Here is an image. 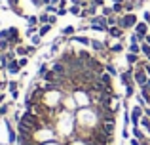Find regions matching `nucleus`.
Here are the masks:
<instances>
[{
    "mask_svg": "<svg viewBox=\"0 0 150 145\" xmlns=\"http://www.w3.org/2000/svg\"><path fill=\"white\" fill-rule=\"evenodd\" d=\"M103 15H105V17H108V15H112L114 14V10H112V8H103Z\"/></svg>",
    "mask_w": 150,
    "mask_h": 145,
    "instance_id": "2f4dec72",
    "label": "nucleus"
},
{
    "mask_svg": "<svg viewBox=\"0 0 150 145\" xmlns=\"http://www.w3.org/2000/svg\"><path fill=\"white\" fill-rule=\"evenodd\" d=\"M17 2H19V0H8V4H10L11 10H13V8H17Z\"/></svg>",
    "mask_w": 150,
    "mask_h": 145,
    "instance_id": "ea45409f",
    "label": "nucleus"
},
{
    "mask_svg": "<svg viewBox=\"0 0 150 145\" xmlns=\"http://www.w3.org/2000/svg\"><path fill=\"white\" fill-rule=\"evenodd\" d=\"M141 54H144V56H150V44H146V42H143L141 44Z\"/></svg>",
    "mask_w": 150,
    "mask_h": 145,
    "instance_id": "5701e85b",
    "label": "nucleus"
},
{
    "mask_svg": "<svg viewBox=\"0 0 150 145\" xmlns=\"http://www.w3.org/2000/svg\"><path fill=\"white\" fill-rule=\"evenodd\" d=\"M11 97H13V99H17V97H19V92H17V90H15V92H11Z\"/></svg>",
    "mask_w": 150,
    "mask_h": 145,
    "instance_id": "a18cd8bd",
    "label": "nucleus"
},
{
    "mask_svg": "<svg viewBox=\"0 0 150 145\" xmlns=\"http://www.w3.org/2000/svg\"><path fill=\"white\" fill-rule=\"evenodd\" d=\"M8 136H10V143H15V139H19L17 136H15V132L11 130V124L8 122Z\"/></svg>",
    "mask_w": 150,
    "mask_h": 145,
    "instance_id": "2eb2a0df",
    "label": "nucleus"
},
{
    "mask_svg": "<svg viewBox=\"0 0 150 145\" xmlns=\"http://www.w3.org/2000/svg\"><path fill=\"white\" fill-rule=\"evenodd\" d=\"M8 90H10V92H15V90H17V82L10 80V82H8Z\"/></svg>",
    "mask_w": 150,
    "mask_h": 145,
    "instance_id": "7c9ffc66",
    "label": "nucleus"
},
{
    "mask_svg": "<svg viewBox=\"0 0 150 145\" xmlns=\"http://www.w3.org/2000/svg\"><path fill=\"white\" fill-rule=\"evenodd\" d=\"M105 69H106V73H108L110 76H116V74H118V71H116V67H114L112 63H106V65H105Z\"/></svg>",
    "mask_w": 150,
    "mask_h": 145,
    "instance_id": "f3484780",
    "label": "nucleus"
},
{
    "mask_svg": "<svg viewBox=\"0 0 150 145\" xmlns=\"http://www.w3.org/2000/svg\"><path fill=\"white\" fill-rule=\"evenodd\" d=\"M129 52L131 54H141V44H131L129 46Z\"/></svg>",
    "mask_w": 150,
    "mask_h": 145,
    "instance_id": "c756f323",
    "label": "nucleus"
},
{
    "mask_svg": "<svg viewBox=\"0 0 150 145\" xmlns=\"http://www.w3.org/2000/svg\"><path fill=\"white\" fill-rule=\"evenodd\" d=\"M148 25H150V23H148Z\"/></svg>",
    "mask_w": 150,
    "mask_h": 145,
    "instance_id": "6e6d98bb",
    "label": "nucleus"
},
{
    "mask_svg": "<svg viewBox=\"0 0 150 145\" xmlns=\"http://www.w3.org/2000/svg\"><path fill=\"white\" fill-rule=\"evenodd\" d=\"M30 42H33V46H38V44H40V42H42V36H40V34H33V36H30Z\"/></svg>",
    "mask_w": 150,
    "mask_h": 145,
    "instance_id": "b1692460",
    "label": "nucleus"
},
{
    "mask_svg": "<svg viewBox=\"0 0 150 145\" xmlns=\"http://www.w3.org/2000/svg\"><path fill=\"white\" fill-rule=\"evenodd\" d=\"M63 34H65V36H72V34H74V27L72 25L65 27V29H63Z\"/></svg>",
    "mask_w": 150,
    "mask_h": 145,
    "instance_id": "bb28decb",
    "label": "nucleus"
},
{
    "mask_svg": "<svg viewBox=\"0 0 150 145\" xmlns=\"http://www.w3.org/2000/svg\"><path fill=\"white\" fill-rule=\"evenodd\" d=\"M48 19H50V15H48V14H42L40 17H38V21H40L42 25H46V23H48Z\"/></svg>",
    "mask_w": 150,
    "mask_h": 145,
    "instance_id": "473e14b6",
    "label": "nucleus"
},
{
    "mask_svg": "<svg viewBox=\"0 0 150 145\" xmlns=\"http://www.w3.org/2000/svg\"><path fill=\"white\" fill-rule=\"evenodd\" d=\"M106 34L112 36V38H124V29H122L120 25H112V27H108Z\"/></svg>",
    "mask_w": 150,
    "mask_h": 145,
    "instance_id": "423d86ee",
    "label": "nucleus"
},
{
    "mask_svg": "<svg viewBox=\"0 0 150 145\" xmlns=\"http://www.w3.org/2000/svg\"><path fill=\"white\" fill-rule=\"evenodd\" d=\"M51 2H53V4H55V2H61V0H51Z\"/></svg>",
    "mask_w": 150,
    "mask_h": 145,
    "instance_id": "864d4df0",
    "label": "nucleus"
},
{
    "mask_svg": "<svg viewBox=\"0 0 150 145\" xmlns=\"http://www.w3.org/2000/svg\"><path fill=\"white\" fill-rule=\"evenodd\" d=\"M133 94H135V84H131V86H125V96H127V97H131Z\"/></svg>",
    "mask_w": 150,
    "mask_h": 145,
    "instance_id": "cd10ccee",
    "label": "nucleus"
},
{
    "mask_svg": "<svg viewBox=\"0 0 150 145\" xmlns=\"http://www.w3.org/2000/svg\"><path fill=\"white\" fill-rule=\"evenodd\" d=\"M144 40H146V44H150V34H146V36H144Z\"/></svg>",
    "mask_w": 150,
    "mask_h": 145,
    "instance_id": "8fccbe9b",
    "label": "nucleus"
},
{
    "mask_svg": "<svg viewBox=\"0 0 150 145\" xmlns=\"http://www.w3.org/2000/svg\"><path fill=\"white\" fill-rule=\"evenodd\" d=\"M51 27H53V25H50V23H48V25H42L40 29H38V34H40V36H46V34L50 33V29H51Z\"/></svg>",
    "mask_w": 150,
    "mask_h": 145,
    "instance_id": "dca6fc26",
    "label": "nucleus"
},
{
    "mask_svg": "<svg viewBox=\"0 0 150 145\" xmlns=\"http://www.w3.org/2000/svg\"><path fill=\"white\" fill-rule=\"evenodd\" d=\"M108 50L112 54H120L122 50H124V44H122V40H120V44H114V46H108Z\"/></svg>",
    "mask_w": 150,
    "mask_h": 145,
    "instance_id": "4468645a",
    "label": "nucleus"
},
{
    "mask_svg": "<svg viewBox=\"0 0 150 145\" xmlns=\"http://www.w3.org/2000/svg\"><path fill=\"white\" fill-rule=\"evenodd\" d=\"M57 52H59V44H53V48H51V56H55Z\"/></svg>",
    "mask_w": 150,
    "mask_h": 145,
    "instance_id": "37998d69",
    "label": "nucleus"
},
{
    "mask_svg": "<svg viewBox=\"0 0 150 145\" xmlns=\"http://www.w3.org/2000/svg\"><path fill=\"white\" fill-rule=\"evenodd\" d=\"M6 84H8V82H0V90H4V88H6Z\"/></svg>",
    "mask_w": 150,
    "mask_h": 145,
    "instance_id": "de8ad7c7",
    "label": "nucleus"
},
{
    "mask_svg": "<svg viewBox=\"0 0 150 145\" xmlns=\"http://www.w3.org/2000/svg\"><path fill=\"white\" fill-rule=\"evenodd\" d=\"M48 71H50L48 65H46V63H40V67H38V74H40V76H44V74L48 73Z\"/></svg>",
    "mask_w": 150,
    "mask_h": 145,
    "instance_id": "393cba45",
    "label": "nucleus"
},
{
    "mask_svg": "<svg viewBox=\"0 0 150 145\" xmlns=\"http://www.w3.org/2000/svg\"><path fill=\"white\" fill-rule=\"evenodd\" d=\"M8 73H11V74H17L19 71H21V65H19V61L17 59H11L10 63H8V69H6Z\"/></svg>",
    "mask_w": 150,
    "mask_h": 145,
    "instance_id": "1a4fd4ad",
    "label": "nucleus"
},
{
    "mask_svg": "<svg viewBox=\"0 0 150 145\" xmlns=\"http://www.w3.org/2000/svg\"><path fill=\"white\" fill-rule=\"evenodd\" d=\"M19 40H21V38H19V31L15 29V27H10V29H8V42H10V44H19Z\"/></svg>",
    "mask_w": 150,
    "mask_h": 145,
    "instance_id": "0eeeda50",
    "label": "nucleus"
},
{
    "mask_svg": "<svg viewBox=\"0 0 150 145\" xmlns=\"http://www.w3.org/2000/svg\"><path fill=\"white\" fill-rule=\"evenodd\" d=\"M148 88H150V80H148Z\"/></svg>",
    "mask_w": 150,
    "mask_h": 145,
    "instance_id": "5fc2aeb1",
    "label": "nucleus"
},
{
    "mask_svg": "<svg viewBox=\"0 0 150 145\" xmlns=\"http://www.w3.org/2000/svg\"><path fill=\"white\" fill-rule=\"evenodd\" d=\"M144 115H146V116H150V107H144Z\"/></svg>",
    "mask_w": 150,
    "mask_h": 145,
    "instance_id": "49530a36",
    "label": "nucleus"
},
{
    "mask_svg": "<svg viewBox=\"0 0 150 145\" xmlns=\"http://www.w3.org/2000/svg\"><path fill=\"white\" fill-rule=\"evenodd\" d=\"M143 19H144V21H146V23H150V11H144Z\"/></svg>",
    "mask_w": 150,
    "mask_h": 145,
    "instance_id": "c03bdc74",
    "label": "nucleus"
},
{
    "mask_svg": "<svg viewBox=\"0 0 150 145\" xmlns=\"http://www.w3.org/2000/svg\"><path fill=\"white\" fill-rule=\"evenodd\" d=\"M112 2H124V0H112Z\"/></svg>",
    "mask_w": 150,
    "mask_h": 145,
    "instance_id": "603ef678",
    "label": "nucleus"
},
{
    "mask_svg": "<svg viewBox=\"0 0 150 145\" xmlns=\"http://www.w3.org/2000/svg\"><path fill=\"white\" fill-rule=\"evenodd\" d=\"M118 19H120V17H114V15H108V17H106V21H108V27H112V25H118Z\"/></svg>",
    "mask_w": 150,
    "mask_h": 145,
    "instance_id": "c85d7f7f",
    "label": "nucleus"
},
{
    "mask_svg": "<svg viewBox=\"0 0 150 145\" xmlns=\"http://www.w3.org/2000/svg\"><path fill=\"white\" fill-rule=\"evenodd\" d=\"M27 21H29V25H33V27H36L38 23H40V21H38V17H36V15H29V17H27Z\"/></svg>",
    "mask_w": 150,
    "mask_h": 145,
    "instance_id": "a878e982",
    "label": "nucleus"
},
{
    "mask_svg": "<svg viewBox=\"0 0 150 145\" xmlns=\"http://www.w3.org/2000/svg\"><path fill=\"white\" fill-rule=\"evenodd\" d=\"M137 23H139V21H137V15L131 14V11H129V14H127V11L122 14V17L118 19V25H120L122 29H131V27H135Z\"/></svg>",
    "mask_w": 150,
    "mask_h": 145,
    "instance_id": "f257e3e1",
    "label": "nucleus"
},
{
    "mask_svg": "<svg viewBox=\"0 0 150 145\" xmlns=\"http://www.w3.org/2000/svg\"><path fill=\"white\" fill-rule=\"evenodd\" d=\"M143 38H144V36H141V34L133 33V34H131V38H129V42H131V44H139V42H143Z\"/></svg>",
    "mask_w": 150,
    "mask_h": 145,
    "instance_id": "a211bd4d",
    "label": "nucleus"
},
{
    "mask_svg": "<svg viewBox=\"0 0 150 145\" xmlns=\"http://www.w3.org/2000/svg\"><path fill=\"white\" fill-rule=\"evenodd\" d=\"M27 50H29V56H33L36 52V46H27Z\"/></svg>",
    "mask_w": 150,
    "mask_h": 145,
    "instance_id": "79ce46f5",
    "label": "nucleus"
},
{
    "mask_svg": "<svg viewBox=\"0 0 150 145\" xmlns=\"http://www.w3.org/2000/svg\"><path fill=\"white\" fill-rule=\"evenodd\" d=\"M133 74H135V69H133V67L125 69V71L120 74L122 84H124V86H131V84H135V78H133Z\"/></svg>",
    "mask_w": 150,
    "mask_h": 145,
    "instance_id": "20e7f679",
    "label": "nucleus"
},
{
    "mask_svg": "<svg viewBox=\"0 0 150 145\" xmlns=\"http://www.w3.org/2000/svg\"><path fill=\"white\" fill-rule=\"evenodd\" d=\"M112 10H114V14H122L124 11V2H114Z\"/></svg>",
    "mask_w": 150,
    "mask_h": 145,
    "instance_id": "412c9836",
    "label": "nucleus"
},
{
    "mask_svg": "<svg viewBox=\"0 0 150 145\" xmlns=\"http://www.w3.org/2000/svg\"><path fill=\"white\" fill-rule=\"evenodd\" d=\"M125 59H127V63L133 67V65L139 63V54H131V52H127V54H125Z\"/></svg>",
    "mask_w": 150,
    "mask_h": 145,
    "instance_id": "9d476101",
    "label": "nucleus"
},
{
    "mask_svg": "<svg viewBox=\"0 0 150 145\" xmlns=\"http://www.w3.org/2000/svg\"><path fill=\"white\" fill-rule=\"evenodd\" d=\"M99 78L103 80V84H106V86H110V84H112V76H110V74H106V73H103Z\"/></svg>",
    "mask_w": 150,
    "mask_h": 145,
    "instance_id": "6ab92c4d",
    "label": "nucleus"
},
{
    "mask_svg": "<svg viewBox=\"0 0 150 145\" xmlns=\"http://www.w3.org/2000/svg\"><path fill=\"white\" fill-rule=\"evenodd\" d=\"M133 78H135V84L139 86H146L148 84V73H146V69H137L135 74H133Z\"/></svg>",
    "mask_w": 150,
    "mask_h": 145,
    "instance_id": "7ed1b4c3",
    "label": "nucleus"
},
{
    "mask_svg": "<svg viewBox=\"0 0 150 145\" xmlns=\"http://www.w3.org/2000/svg\"><path fill=\"white\" fill-rule=\"evenodd\" d=\"M65 14H69V10H65V8H57V15H59V17L65 15Z\"/></svg>",
    "mask_w": 150,
    "mask_h": 145,
    "instance_id": "f704fd0d",
    "label": "nucleus"
},
{
    "mask_svg": "<svg viewBox=\"0 0 150 145\" xmlns=\"http://www.w3.org/2000/svg\"><path fill=\"white\" fill-rule=\"evenodd\" d=\"M91 48L95 50V52H103V50L106 48L105 42H99V40H91Z\"/></svg>",
    "mask_w": 150,
    "mask_h": 145,
    "instance_id": "f8f14e48",
    "label": "nucleus"
},
{
    "mask_svg": "<svg viewBox=\"0 0 150 145\" xmlns=\"http://www.w3.org/2000/svg\"><path fill=\"white\" fill-rule=\"evenodd\" d=\"M19 61V65H21V67H27V63H29V59H27V57H21V59H17Z\"/></svg>",
    "mask_w": 150,
    "mask_h": 145,
    "instance_id": "4c0bfd02",
    "label": "nucleus"
},
{
    "mask_svg": "<svg viewBox=\"0 0 150 145\" xmlns=\"http://www.w3.org/2000/svg\"><path fill=\"white\" fill-rule=\"evenodd\" d=\"M133 136H135L137 139H141V141H144V139H146V138H144V134L139 130V126H135V128H133Z\"/></svg>",
    "mask_w": 150,
    "mask_h": 145,
    "instance_id": "aec40b11",
    "label": "nucleus"
},
{
    "mask_svg": "<svg viewBox=\"0 0 150 145\" xmlns=\"http://www.w3.org/2000/svg\"><path fill=\"white\" fill-rule=\"evenodd\" d=\"M0 40H8V29L6 31H0Z\"/></svg>",
    "mask_w": 150,
    "mask_h": 145,
    "instance_id": "e433bc0d",
    "label": "nucleus"
},
{
    "mask_svg": "<svg viewBox=\"0 0 150 145\" xmlns=\"http://www.w3.org/2000/svg\"><path fill=\"white\" fill-rule=\"evenodd\" d=\"M80 4H72V6L69 8V14H72V15H80L82 14V10H80Z\"/></svg>",
    "mask_w": 150,
    "mask_h": 145,
    "instance_id": "ddd939ff",
    "label": "nucleus"
},
{
    "mask_svg": "<svg viewBox=\"0 0 150 145\" xmlns=\"http://www.w3.org/2000/svg\"><path fill=\"white\" fill-rule=\"evenodd\" d=\"M72 40H76V42H80V44H84V46H91V38H88V36H84V34H74L72 36Z\"/></svg>",
    "mask_w": 150,
    "mask_h": 145,
    "instance_id": "9b49d317",
    "label": "nucleus"
},
{
    "mask_svg": "<svg viewBox=\"0 0 150 145\" xmlns=\"http://www.w3.org/2000/svg\"><path fill=\"white\" fill-rule=\"evenodd\" d=\"M51 69H53V71L57 73L61 78H65V76H67V73H69V67H67V65L63 63V61H55V63H53V67H51Z\"/></svg>",
    "mask_w": 150,
    "mask_h": 145,
    "instance_id": "39448f33",
    "label": "nucleus"
},
{
    "mask_svg": "<svg viewBox=\"0 0 150 145\" xmlns=\"http://www.w3.org/2000/svg\"><path fill=\"white\" fill-rule=\"evenodd\" d=\"M146 73H148V76H150V61L146 63Z\"/></svg>",
    "mask_w": 150,
    "mask_h": 145,
    "instance_id": "09e8293b",
    "label": "nucleus"
},
{
    "mask_svg": "<svg viewBox=\"0 0 150 145\" xmlns=\"http://www.w3.org/2000/svg\"><path fill=\"white\" fill-rule=\"evenodd\" d=\"M148 23L146 21H144V23H137V25H135V33L137 34H141V36H146V34H148Z\"/></svg>",
    "mask_w": 150,
    "mask_h": 145,
    "instance_id": "6e6552de",
    "label": "nucleus"
},
{
    "mask_svg": "<svg viewBox=\"0 0 150 145\" xmlns=\"http://www.w3.org/2000/svg\"><path fill=\"white\" fill-rule=\"evenodd\" d=\"M55 21H57V15H50V19H48L50 25H55Z\"/></svg>",
    "mask_w": 150,
    "mask_h": 145,
    "instance_id": "a19ab883",
    "label": "nucleus"
},
{
    "mask_svg": "<svg viewBox=\"0 0 150 145\" xmlns=\"http://www.w3.org/2000/svg\"><path fill=\"white\" fill-rule=\"evenodd\" d=\"M91 4H95L97 8H101V6H105V0H91Z\"/></svg>",
    "mask_w": 150,
    "mask_h": 145,
    "instance_id": "58836bf2",
    "label": "nucleus"
},
{
    "mask_svg": "<svg viewBox=\"0 0 150 145\" xmlns=\"http://www.w3.org/2000/svg\"><path fill=\"white\" fill-rule=\"evenodd\" d=\"M8 113V105H0V116H4Z\"/></svg>",
    "mask_w": 150,
    "mask_h": 145,
    "instance_id": "c9c22d12",
    "label": "nucleus"
},
{
    "mask_svg": "<svg viewBox=\"0 0 150 145\" xmlns=\"http://www.w3.org/2000/svg\"><path fill=\"white\" fill-rule=\"evenodd\" d=\"M53 11H57V8H55L53 4H48V6H46V14H53Z\"/></svg>",
    "mask_w": 150,
    "mask_h": 145,
    "instance_id": "72a5a7b5",
    "label": "nucleus"
},
{
    "mask_svg": "<svg viewBox=\"0 0 150 145\" xmlns=\"http://www.w3.org/2000/svg\"><path fill=\"white\" fill-rule=\"evenodd\" d=\"M129 116H131L133 126H139V124H141V119L144 116V107H141V105H135V107L131 109V113H129Z\"/></svg>",
    "mask_w": 150,
    "mask_h": 145,
    "instance_id": "f03ea898",
    "label": "nucleus"
},
{
    "mask_svg": "<svg viewBox=\"0 0 150 145\" xmlns=\"http://www.w3.org/2000/svg\"><path fill=\"white\" fill-rule=\"evenodd\" d=\"M2 101H4V96H2V94H0V105H2Z\"/></svg>",
    "mask_w": 150,
    "mask_h": 145,
    "instance_id": "3c124183",
    "label": "nucleus"
},
{
    "mask_svg": "<svg viewBox=\"0 0 150 145\" xmlns=\"http://www.w3.org/2000/svg\"><path fill=\"white\" fill-rule=\"evenodd\" d=\"M15 54H17V56H29V50H27L25 46H17V48H15Z\"/></svg>",
    "mask_w": 150,
    "mask_h": 145,
    "instance_id": "4be33fe9",
    "label": "nucleus"
}]
</instances>
